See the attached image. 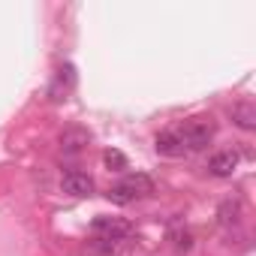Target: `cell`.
<instances>
[{"mask_svg": "<svg viewBox=\"0 0 256 256\" xmlns=\"http://www.w3.org/2000/svg\"><path fill=\"white\" fill-rule=\"evenodd\" d=\"M148 193H154V181L148 178V175H142V172H136V175H126L124 181H118L114 187H108V202H114V205H130V202H136V199H142V196H148Z\"/></svg>", "mask_w": 256, "mask_h": 256, "instance_id": "obj_1", "label": "cell"}, {"mask_svg": "<svg viewBox=\"0 0 256 256\" xmlns=\"http://www.w3.org/2000/svg\"><path fill=\"white\" fill-rule=\"evenodd\" d=\"M175 133H178L184 151H202L214 139V124H211V118H190L181 130H175Z\"/></svg>", "mask_w": 256, "mask_h": 256, "instance_id": "obj_2", "label": "cell"}, {"mask_svg": "<svg viewBox=\"0 0 256 256\" xmlns=\"http://www.w3.org/2000/svg\"><path fill=\"white\" fill-rule=\"evenodd\" d=\"M60 187L66 196H76V199H84V196H94V178L88 172H78V169H70L64 178H60Z\"/></svg>", "mask_w": 256, "mask_h": 256, "instance_id": "obj_3", "label": "cell"}, {"mask_svg": "<svg viewBox=\"0 0 256 256\" xmlns=\"http://www.w3.org/2000/svg\"><path fill=\"white\" fill-rule=\"evenodd\" d=\"M235 169H238V154H235V151H217V154H211V160H208V172H211L214 178H229Z\"/></svg>", "mask_w": 256, "mask_h": 256, "instance_id": "obj_4", "label": "cell"}, {"mask_svg": "<svg viewBox=\"0 0 256 256\" xmlns=\"http://www.w3.org/2000/svg\"><path fill=\"white\" fill-rule=\"evenodd\" d=\"M241 217H244V202H241L238 196H232V199H223V202H220V208H217V223H220V226L232 229V226H238V223H241Z\"/></svg>", "mask_w": 256, "mask_h": 256, "instance_id": "obj_5", "label": "cell"}, {"mask_svg": "<svg viewBox=\"0 0 256 256\" xmlns=\"http://www.w3.org/2000/svg\"><path fill=\"white\" fill-rule=\"evenodd\" d=\"M232 124L238 126V130H244V133H253L256 130V106L250 100L235 102L232 106Z\"/></svg>", "mask_w": 256, "mask_h": 256, "instance_id": "obj_6", "label": "cell"}, {"mask_svg": "<svg viewBox=\"0 0 256 256\" xmlns=\"http://www.w3.org/2000/svg\"><path fill=\"white\" fill-rule=\"evenodd\" d=\"M94 232L102 235V238H124L126 241V235H130V223H124L118 217H96L94 220Z\"/></svg>", "mask_w": 256, "mask_h": 256, "instance_id": "obj_7", "label": "cell"}, {"mask_svg": "<svg viewBox=\"0 0 256 256\" xmlns=\"http://www.w3.org/2000/svg\"><path fill=\"white\" fill-rule=\"evenodd\" d=\"M157 154H163V157H181L184 154V145H181V139H178V133L175 130H163L160 136H157Z\"/></svg>", "mask_w": 256, "mask_h": 256, "instance_id": "obj_8", "label": "cell"}, {"mask_svg": "<svg viewBox=\"0 0 256 256\" xmlns=\"http://www.w3.org/2000/svg\"><path fill=\"white\" fill-rule=\"evenodd\" d=\"M88 142H90V133H88V130H66V133L60 136V148H64V154H78Z\"/></svg>", "mask_w": 256, "mask_h": 256, "instance_id": "obj_9", "label": "cell"}, {"mask_svg": "<svg viewBox=\"0 0 256 256\" xmlns=\"http://www.w3.org/2000/svg\"><path fill=\"white\" fill-rule=\"evenodd\" d=\"M120 247H124V238H102V235H96L90 241V250L100 253V256H118Z\"/></svg>", "mask_w": 256, "mask_h": 256, "instance_id": "obj_10", "label": "cell"}, {"mask_svg": "<svg viewBox=\"0 0 256 256\" xmlns=\"http://www.w3.org/2000/svg\"><path fill=\"white\" fill-rule=\"evenodd\" d=\"M106 166L114 169V172H124L126 169V157L120 151H106Z\"/></svg>", "mask_w": 256, "mask_h": 256, "instance_id": "obj_11", "label": "cell"}, {"mask_svg": "<svg viewBox=\"0 0 256 256\" xmlns=\"http://www.w3.org/2000/svg\"><path fill=\"white\" fill-rule=\"evenodd\" d=\"M175 247L184 253V250H190L193 247V235L190 232H175Z\"/></svg>", "mask_w": 256, "mask_h": 256, "instance_id": "obj_12", "label": "cell"}]
</instances>
